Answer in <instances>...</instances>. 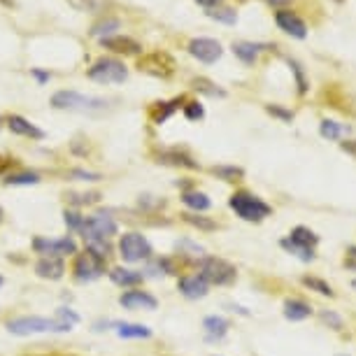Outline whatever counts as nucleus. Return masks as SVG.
I'll return each instance as SVG.
<instances>
[{"mask_svg":"<svg viewBox=\"0 0 356 356\" xmlns=\"http://www.w3.org/2000/svg\"><path fill=\"white\" fill-rule=\"evenodd\" d=\"M317 245H319V235L307 226H296L291 228V233L286 238L280 240L282 250L293 254L296 259L305 261V264L317 259Z\"/></svg>","mask_w":356,"mask_h":356,"instance_id":"1","label":"nucleus"},{"mask_svg":"<svg viewBox=\"0 0 356 356\" xmlns=\"http://www.w3.org/2000/svg\"><path fill=\"white\" fill-rule=\"evenodd\" d=\"M228 207L243 221H250V224H259V221H264L273 214V207L252 191H235L228 198Z\"/></svg>","mask_w":356,"mask_h":356,"instance_id":"2","label":"nucleus"},{"mask_svg":"<svg viewBox=\"0 0 356 356\" xmlns=\"http://www.w3.org/2000/svg\"><path fill=\"white\" fill-rule=\"evenodd\" d=\"M8 331L15 333V335H31V333H47V331H54V333H65V331H72L70 324H65L61 319H47V317H17L8 321Z\"/></svg>","mask_w":356,"mask_h":356,"instance_id":"3","label":"nucleus"},{"mask_svg":"<svg viewBox=\"0 0 356 356\" xmlns=\"http://www.w3.org/2000/svg\"><path fill=\"white\" fill-rule=\"evenodd\" d=\"M198 275L217 286H228L238 280V268L233 264H228L226 259L219 257H203L198 259Z\"/></svg>","mask_w":356,"mask_h":356,"instance_id":"4","label":"nucleus"},{"mask_svg":"<svg viewBox=\"0 0 356 356\" xmlns=\"http://www.w3.org/2000/svg\"><path fill=\"white\" fill-rule=\"evenodd\" d=\"M51 105L56 110H77V112H93L107 107L105 98H93V96H82L77 91H58L51 96Z\"/></svg>","mask_w":356,"mask_h":356,"instance_id":"5","label":"nucleus"},{"mask_svg":"<svg viewBox=\"0 0 356 356\" xmlns=\"http://www.w3.org/2000/svg\"><path fill=\"white\" fill-rule=\"evenodd\" d=\"M119 254H122L124 261H129V264H140V261H149L152 259V245L149 240L145 238L143 233H124L122 240H119Z\"/></svg>","mask_w":356,"mask_h":356,"instance_id":"6","label":"nucleus"},{"mask_svg":"<svg viewBox=\"0 0 356 356\" xmlns=\"http://www.w3.org/2000/svg\"><path fill=\"white\" fill-rule=\"evenodd\" d=\"M89 77L98 84H122L129 77V70L117 58H100L89 68Z\"/></svg>","mask_w":356,"mask_h":356,"instance_id":"7","label":"nucleus"},{"mask_svg":"<svg viewBox=\"0 0 356 356\" xmlns=\"http://www.w3.org/2000/svg\"><path fill=\"white\" fill-rule=\"evenodd\" d=\"M117 221L112 217H107V214H93L84 221L82 226V233L86 243H100V240H110L112 235H117Z\"/></svg>","mask_w":356,"mask_h":356,"instance_id":"8","label":"nucleus"},{"mask_svg":"<svg viewBox=\"0 0 356 356\" xmlns=\"http://www.w3.org/2000/svg\"><path fill=\"white\" fill-rule=\"evenodd\" d=\"M72 270H75V277L79 282H93L105 273V259H100L93 252L86 250L84 254H77L75 257Z\"/></svg>","mask_w":356,"mask_h":356,"instance_id":"9","label":"nucleus"},{"mask_svg":"<svg viewBox=\"0 0 356 356\" xmlns=\"http://www.w3.org/2000/svg\"><path fill=\"white\" fill-rule=\"evenodd\" d=\"M33 247H35L40 254H44V257L63 259V257H72V254H77V245H75V240H72V238H58V240L38 238L35 243H33Z\"/></svg>","mask_w":356,"mask_h":356,"instance_id":"10","label":"nucleus"},{"mask_svg":"<svg viewBox=\"0 0 356 356\" xmlns=\"http://www.w3.org/2000/svg\"><path fill=\"white\" fill-rule=\"evenodd\" d=\"M189 54L193 58H198V61H203V63H214V61H219V58H221L224 49H221V44L217 42V40L198 38V40H191V42H189Z\"/></svg>","mask_w":356,"mask_h":356,"instance_id":"11","label":"nucleus"},{"mask_svg":"<svg viewBox=\"0 0 356 356\" xmlns=\"http://www.w3.org/2000/svg\"><path fill=\"white\" fill-rule=\"evenodd\" d=\"M177 289L179 293L184 296V298L189 300H198V298H205L207 291H210V282H207L203 275H184V277H179L177 282Z\"/></svg>","mask_w":356,"mask_h":356,"instance_id":"12","label":"nucleus"},{"mask_svg":"<svg viewBox=\"0 0 356 356\" xmlns=\"http://www.w3.org/2000/svg\"><path fill=\"white\" fill-rule=\"evenodd\" d=\"M119 305L126 307V310H156L159 300L154 298L152 293L133 289V291H126L119 296Z\"/></svg>","mask_w":356,"mask_h":356,"instance_id":"13","label":"nucleus"},{"mask_svg":"<svg viewBox=\"0 0 356 356\" xmlns=\"http://www.w3.org/2000/svg\"><path fill=\"white\" fill-rule=\"evenodd\" d=\"M228 328H231V321L221 314H210V317L203 319V331H205V340L210 342H219L226 338Z\"/></svg>","mask_w":356,"mask_h":356,"instance_id":"14","label":"nucleus"},{"mask_svg":"<svg viewBox=\"0 0 356 356\" xmlns=\"http://www.w3.org/2000/svg\"><path fill=\"white\" fill-rule=\"evenodd\" d=\"M35 273L40 275V277H44V280H61L63 273H65L63 259H58V257H42L35 264Z\"/></svg>","mask_w":356,"mask_h":356,"instance_id":"15","label":"nucleus"},{"mask_svg":"<svg viewBox=\"0 0 356 356\" xmlns=\"http://www.w3.org/2000/svg\"><path fill=\"white\" fill-rule=\"evenodd\" d=\"M8 126L10 131L15 133V136H24V138H33V140H42L44 138V131L38 129L35 124H31L29 119L19 117V114H12L8 119Z\"/></svg>","mask_w":356,"mask_h":356,"instance_id":"16","label":"nucleus"},{"mask_svg":"<svg viewBox=\"0 0 356 356\" xmlns=\"http://www.w3.org/2000/svg\"><path fill=\"white\" fill-rule=\"evenodd\" d=\"M307 317H312V305L310 303H305V300H300V298L284 300V319L305 321Z\"/></svg>","mask_w":356,"mask_h":356,"instance_id":"17","label":"nucleus"},{"mask_svg":"<svg viewBox=\"0 0 356 356\" xmlns=\"http://www.w3.org/2000/svg\"><path fill=\"white\" fill-rule=\"evenodd\" d=\"M277 26L293 38H305L307 35L305 24L300 22L296 15H291V12H277Z\"/></svg>","mask_w":356,"mask_h":356,"instance_id":"18","label":"nucleus"},{"mask_svg":"<svg viewBox=\"0 0 356 356\" xmlns=\"http://www.w3.org/2000/svg\"><path fill=\"white\" fill-rule=\"evenodd\" d=\"M110 280L114 282L117 286H138L143 284L145 275L140 270H131V268H112L110 270Z\"/></svg>","mask_w":356,"mask_h":356,"instance_id":"19","label":"nucleus"},{"mask_svg":"<svg viewBox=\"0 0 356 356\" xmlns=\"http://www.w3.org/2000/svg\"><path fill=\"white\" fill-rule=\"evenodd\" d=\"M103 47H107V49H112V51H119V54H138V51H143V47H140L136 40L122 38V35L103 38Z\"/></svg>","mask_w":356,"mask_h":356,"instance_id":"20","label":"nucleus"},{"mask_svg":"<svg viewBox=\"0 0 356 356\" xmlns=\"http://www.w3.org/2000/svg\"><path fill=\"white\" fill-rule=\"evenodd\" d=\"M182 203L186 207H191L193 212H207L212 207V200L203 191H186L182 196Z\"/></svg>","mask_w":356,"mask_h":356,"instance_id":"21","label":"nucleus"},{"mask_svg":"<svg viewBox=\"0 0 356 356\" xmlns=\"http://www.w3.org/2000/svg\"><path fill=\"white\" fill-rule=\"evenodd\" d=\"M117 333H119V338H126V340L152 338V331L143 324H117Z\"/></svg>","mask_w":356,"mask_h":356,"instance_id":"22","label":"nucleus"},{"mask_svg":"<svg viewBox=\"0 0 356 356\" xmlns=\"http://www.w3.org/2000/svg\"><path fill=\"white\" fill-rule=\"evenodd\" d=\"M259 51H261V44H254V42H238V44H233V54L243 63H247V65H252L254 61H257Z\"/></svg>","mask_w":356,"mask_h":356,"instance_id":"23","label":"nucleus"},{"mask_svg":"<svg viewBox=\"0 0 356 356\" xmlns=\"http://www.w3.org/2000/svg\"><path fill=\"white\" fill-rule=\"evenodd\" d=\"M319 133H321V138H326V140H340L345 133H349V129L347 126H342V124H338V122H321V126H319Z\"/></svg>","mask_w":356,"mask_h":356,"instance_id":"24","label":"nucleus"},{"mask_svg":"<svg viewBox=\"0 0 356 356\" xmlns=\"http://www.w3.org/2000/svg\"><path fill=\"white\" fill-rule=\"evenodd\" d=\"M303 284L310 289V291H317L319 296H328V298H335V291L328 282L319 280V277H303Z\"/></svg>","mask_w":356,"mask_h":356,"instance_id":"25","label":"nucleus"},{"mask_svg":"<svg viewBox=\"0 0 356 356\" xmlns=\"http://www.w3.org/2000/svg\"><path fill=\"white\" fill-rule=\"evenodd\" d=\"M177 105H179V100H172V103H156V107H154V112H152L154 124H163L165 119L177 110Z\"/></svg>","mask_w":356,"mask_h":356,"instance_id":"26","label":"nucleus"},{"mask_svg":"<svg viewBox=\"0 0 356 356\" xmlns=\"http://www.w3.org/2000/svg\"><path fill=\"white\" fill-rule=\"evenodd\" d=\"M38 182H40L38 172H17L5 179V184H12V186H26V184H38Z\"/></svg>","mask_w":356,"mask_h":356,"instance_id":"27","label":"nucleus"},{"mask_svg":"<svg viewBox=\"0 0 356 356\" xmlns=\"http://www.w3.org/2000/svg\"><path fill=\"white\" fill-rule=\"evenodd\" d=\"M70 5L79 12H100L105 8V0H70Z\"/></svg>","mask_w":356,"mask_h":356,"instance_id":"28","label":"nucleus"},{"mask_svg":"<svg viewBox=\"0 0 356 356\" xmlns=\"http://www.w3.org/2000/svg\"><path fill=\"white\" fill-rule=\"evenodd\" d=\"M184 221H186V224L200 228V231H214V228H217V224H214L212 219L198 217V214H184Z\"/></svg>","mask_w":356,"mask_h":356,"instance_id":"29","label":"nucleus"},{"mask_svg":"<svg viewBox=\"0 0 356 356\" xmlns=\"http://www.w3.org/2000/svg\"><path fill=\"white\" fill-rule=\"evenodd\" d=\"M214 175H219L221 179H226V182H233L235 177H243V170L240 168H233V165H224V168H212Z\"/></svg>","mask_w":356,"mask_h":356,"instance_id":"30","label":"nucleus"},{"mask_svg":"<svg viewBox=\"0 0 356 356\" xmlns=\"http://www.w3.org/2000/svg\"><path fill=\"white\" fill-rule=\"evenodd\" d=\"M63 217H65V226H68L70 231H82L86 217H82V214H77V212H70V210H65Z\"/></svg>","mask_w":356,"mask_h":356,"instance_id":"31","label":"nucleus"},{"mask_svg":"<svg viewBox=\"0 0 356 356\" xmlns=\"http://www.w3.org/2000/svg\"><path fill=\"white\" fill-rule=\"evenodd\" d=\"M161 161L163 163H175V165H186V168H196L191 159L182 156V154H161Z\"/></svg>","mask_w":356,"mask_h":356,"instance_id":"32","label":"nucleus"},{"mask_svg":"<svg viewBox=\"0 0 356 356\" xmlns=\"http://www.w3.org/2000/svg\"><path fill=\"white\" fill-rule=\"evenodd\" d=\"M119 29V22L117 19H105V22H100V24H96L93 26V35H98V38H103L105 33H110V31H117Z\"/></svg>","mask_w":356,"mask_h":356,"instance_id":"33","label":"nucleus"},{"mask_svg":"<svg viewBox=\"0 0 356 356\" xmlns=\"http://www.w3.org/2000/svg\"><path fill=\"white\" fill-rule=\"evenodd\" d=\"M319 317H321L324 324H328V328H333V331H340V328H342V317H340V314H335L333 310H324Z\"/></svg>","mask_w":356,"mask_h":356,"instance_id":"34","label":"nucleus"},{"mask_svg":"<svg viewBox=\"0 0 356 356\" xmlns=\"http://www.w3.org/2000/svg\"><path fill=\"white\" fill-rule=\"evenodd\" d=\"M184 114H186V119H191V122H198V119L205 117V110L200 103H189L184 107Z\"/></svg>","mask_w":356,"mask_h":356,"instance_id":"35","label":"nucleus"},{"mask_svg":"<svg viewBox=\"0 0 356 356\" xmlns=\"http://www.w3.org/2000/svg\"><path fill=\"white\" fill-rule=\"evenodd\" d=\"M212 19H219V22H226V24H235V12L233 10H210L207 12Z\"/></svg>","mask_w":356,"mask_h":356,"instance_id":"36","label":"nucleus"},{"mask_svg":"<svg viewBox=\"0 0 356 356\" xmlns=\"http://www.w3.org/2000/svg\"><path fill=\"white\" fill-rule=\"evenodd\" d=\"M56 319H61V321H65V324H70V326H75L77 321H79V317L72 310H68V307H58L56 310Z\"/></svg>","mask_w":356,"mask_h":356,"instance_id":"37","label":"nucleus"},{"mask_svg":"<svg viewBox=\"0 0 356 356\" xmlns=\"http://www.w3.org/2000/svg\"><path fill=\"white\" fill-rule=\"evenodd\" d=\"M100 198V193H84V196H77V193H72V196H70V200H72V203H75V205H89V203H96V200Z\"/></svg>","mask_w":356,"mask_h":356,"instance_id":"38","label":"nucleus"},{"mask_svg":"<svg viewBox=\"0 0 356 356\" xmlns=\"http://www.w3.org/2000/svg\"><path fill=\"white\" fill-rule=\"evenodd\" d=\"M268 112L275 114V117H280V119H284V122H291L293 119L291 112H284V110H280V107H268Z\"/></svg>","mask_w":356,"mask_h":356,"instance_id":"39","label":"nucleus"},{"mask_svg":"<svg viewBox=\"0 0 356 356\" xmlns=\"http://www.w3.org/2000/svg\"><path fill=\"white\" fill-rule=\"evenodd\" d=\"M33 77H35L40 84L49 82V72H42V70H33Z\"/></svg>","mask_w":356,"mask_h":356,"instance_id":"40","label":"nucleus"},{"mask_svg":"<svg viewBox=\"0 0 356 356\" xmlns=\"http://www.w3.org/2000/svg\"><path fill=\"white\" fill-rule=\"evenodd\" d=\"M77 177H84V179H98V175H93V172H84V170H75Z\"/></svg>","mask_w":356,"mask_h":356,"instance_id":"41","label":"nucleus"},{"mask_svg":"<svg viewBox=\"0 0 356 356\" xmlns=\"http://www.w3.org/2000/svg\"><path fill=\"white\" fill-rule=\"evenodd\" d=\"M200 5H203V8H214V5L219 3V0H198Z\"/></svg>","mask_w":356,"mask_h":356,"instance_id":"42","label":"nucleus"},{"mask_svg":"<svg viewBox=\"0 0 356 356\" xmlns=\"http://www.w3.org/2000/svg\"><path fill=\"white\" fill-rule=\"evenodd\" d=\"M268 3H273V5H284V3H289V0H268Z\"/></svg>","mask_w":356,"mask_h":356,"instance_id":"43","label":"nucleus"},{"mask_svg":"<svg viewBox=\"0 0 356 356\" xmlns=\"http://www.w3.org/2000/svg\"><path fill=\"white\" fill-rule=\"evenodd\" d=\"M5 165H8V159H0V170H3Z\"/></svg>","mask_w":356,"mask_h":356,"instance_id":"44","label":"nucleus"},{"mask_svg":"<svg viewBox=\"0 0 356 356\" xmlns=\"http://www.w3.org/2000/svg\"><path fill=\"white\" fill-rule=\"evenodd\" d=\"M5 5H8V8H12V5H15V0H3Z\"/></svg>","mask_w":356,"mask_h":356,"instance_id":"45","label":"nucleus"},{"mask_svg":"<svg viewBox=\"0 0 356 356\" xmlns=\"http://www.w3.org/2000/svg\"><path fill=\"white\" fill-rule=\"evenodd\" d=\"M352 289H356V280H352Z\"/></svg>","mask_w":356,"mask_h":356,"instance_id":"46","label":"nucleus"},{"mask_svg":"<svg viewBox=\"0 0 356 356\" xmlns=\"http://www.w3.org/2000/svg\"><path fill=\"white\" fill-rule=\"evenodd\" d=\"M0 131H3V119H0Z\"/></svg>","mask_w":356,"mask_h":356,"instance_id":"47","label":"nucleus"},{"mask_svg":"<svg viewBox=\"0 0 356 356\" xmlns=\"http://www.w3.org/2000/svg\"><path fill=\"white\" fill-rule=\"evenodd\" d=\"M0 286H3V277H0Z\"/></svg>","mask_w":356,"mask_h":356,"instance_id":"48","label":"nucleus"},{"mask_svg":"<svg viewBox=\"0 0 356 356\" xmlns=\"http://www.w3.org/2000/svg\"><path fill=\"white\" fill-rule=\"evenodd\" d=\"M0 219H3V210H0Z\"/></svg>","mask_w":356,"mask_h":356,"instance_id":"49","label":"nucleus"},{"mask_svg":"<svg viewBox=\"0 0 356 356\" xmlns=\"http://www.w3.org/2000/svg\"><path fill=\"white\" fill-rule=\"evenodd\" d=\"M338 356H347V354H338Z\"/></svg>","mask_w":356,"mask_h":356,"instance_id":"50","label":"nucleus"}]
</instances>
